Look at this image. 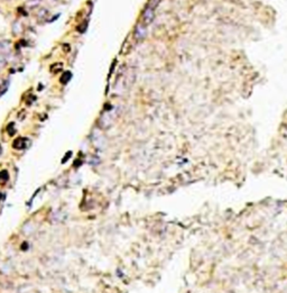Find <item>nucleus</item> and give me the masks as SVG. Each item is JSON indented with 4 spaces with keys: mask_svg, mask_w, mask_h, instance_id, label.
<instances>
[{
    "mask_svg": "<svg viewBox=\"0 0 287 293\" xmlns=\"http://www.w3.org/2000/svg\"><path fill=\"white\" fill-rule=\"evenodd\" d=\"M161 0H148L147 1L145 8L142 10V14H141V19L139 21V24H141L145 27H148L149 25L153 23V20L155 18V11L157 9V7L159 6Z\"/></svg>",
    "mask_w": 287,
    "mask_h": 293,
    "instance_id": "1",
    "label": "nucleus"
},
{
    "mask_svg": "<svg viewBox=\"0 0 287 293\" xmlns=\"http://www.w3.org/2000/svg\"><path fill=\"white\" fill-rule=\"evenodd\" d=\"M9 130H10V133H9L10 135H14V134H15V128H14V124H12V122L8 126V132H9Z\"/></svg>",
    "mask_w": 287,
    "mask_h": 293,
    "instance_id": "10",
    "label": "nucleus"
},
{
    "mask_svg": "<svg viewBox=\"0 0 287 293\" xmlns=\"http://www.w3.org/2000/svg\"><path fill=\"white\" fill-rule=\"evenodd\" d=\"M21 30H23L21 24H20L19 21H16L15 24L12 25V33H14L15 35H17V34H20V33H21Z\"/></svg>",
    "mask_w": 287,
    "mask_h": 293,
    "instance_id": "7",
    "label": "nucleus"
},
{
    "mask_svg": "<svg viewBox=\"0 0 287 293\" xmlns=\"http://www.w3.org/2000/svg\"><path fill=\"white\" fill-rule=\"evenodd\" d=\"M147 34V27L145 26H142L141 24H138L136 25V27H135V30H134V37L136 40H141V39L145 38V36Z\"/></svg>",
    "mask_w": 287,
    "mask_h": 293,
    "instance_id": "2",
    "label": "nucleus"
},
{
    "mask_svg": "<svg viewBox=\"0 0 287 293\" xmlns=\"http://www.w3.org/2000/svg\"><path fill=\"white\" fill-rule=\"evenodd\" d=\"M71 155H72V152H68V154L65 155V157H64L63 160H62V163H66V161H68V158H70V156H71Z\"/></svg>",
    "mask_w": 287,
    "mask_h": 293,
    "instance_id": "11",
    "label": "nucleus"
},
{
    "mask_svg": "<svg viewBox=\"0 0 287 293\" xmlns=\"http://www.w3.org/2000/svg\"><path fill=\"white\" fill-rule=\"evenodd\" d=\"M10 51V43L8 40H2L0 42V53L6 54Z\"/></svg>",
    "mask_w": 287,
    "mask_h": 293,
    "instance_id": "4",
    "label": "nucleus"
},
{
    "mask_svg": "<svg viewBox=\"0 0 287 293\" xmlns=\"http://www.w3.org/2000/svg\"><path fill=\"white\" fill-rule=\"evenodd\" d=\"M71 78H72V73H71V72H68V71H66V72H64L63 75H62V78H61V82L63 83V84H66V83L71 80Z\"/></svg>",
    "mask_w": 287,
    "mask_h": 293,
    "instance_id": "6",
    "label": "nucleus"
},
{
    "mask_svg": "<svg viewBox=\"0 0 287 293\" xmlns=\"http://www.w3.org/2000/svg\"><path fill=\"white\" fill-rule=\"evenodd\" d=\"M40 2V0H27V2H26V5L28 6V7H35V6H37Z\"/></svg>",
    "mask_w": 287,
    "mask_h": 293,
    "instance_id": "8",
    "label": "nucleus"
},
{
    "mask_svg": "<svg viewBox=\"0 0 287 293\" xmlns=\"http://www.w3.org/2000/svg\"><path fill=\"white\" fill-rule=\"evenodd\" d=\"M47 15V10L44 9V8H42V9L38 11V14H37V18L38 19H42V17H46Z\"/></svg>",
    "mask_w": 287,
    "mask_h": 293,
    "instance_id": "9",
    "label": "nucleus"
},
{
    "mask_svg": "<svg viewBox=\"0 0 287 293\" xmlns=\"http://www.w3.org/2000/svg\"><path fill=\"white\" fill-rule=\"evenodd\" d=\"M2 197H4V195H2V193H1V192H0V200H1V199H2Z\"/></svg>",
    "mask_w": 287,
    "mask_h": 293,
    "instance_id": "12",
    "label": "nucleus"
},
{
    "mask_svg": "<svg viewBox=\"0 0 287 293\" xmlns=\"http://www.w3.org/2000/svg\"><path fill=\"white\" fill-rule=\"evenodd\" d=\"M9 179V174H8V172L4 170V171H0V184H4L6 183L7 181Z\"/></svg>",
    "mask_w": 287,
    "mask_h": 293,
    "instance_id": "5",
    "label": "nucleus"
},
{
    "mask_svg": "<svg viewBox=\"0 0 287 293\" xmlns=\"http://www.w3.org/2000/svg\"><path fill=\"white\" fill-rule=\"evenodd\" d=\"M0 154H1V146H0Z\"/></svg>",
    "mask_w": 287,
    "mask_h": 293,
    "instance_id": "13",
    "label": "nucleus"
},
{
    "mask_svg": "<svg viewBox=\"0 0 287 293\" xmlns=\"http://www.w3.org/2000/svg\"><path fill=\"white\" fill-rule=\"evenodd\" d=\"M27 145V139L26 138H23V137H19L17 138L15 142L12 143V146L16 149H24L25 147Z\"/></svg>",
    "mask_w": 287,
    "mask_h": 293,
    "instance_id": "3",
    "label": "nucleus"
}]
</instances>
